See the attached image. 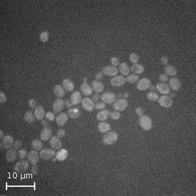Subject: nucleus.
<instances>
[{"mask_svg":"<svg viewBox=\"0 0 196 196\" xmlns=\"http://www.w3.org/2000/svg\"><path fill=\"white\" fill-rule=\"evenodd\" d=\"M6 99L7 98L5 94L1 91V92L0 93V101H1V103H4Z\"/></svg>","mask_w":196,"mask_h":196,"instance_id":"obj_52","label":"nucleus"},{"mask_svg":"<svg viewBox=\"0 0 196 196\" xmlns=\"http://www.w3.org/2000/svg\"><path fill=\"white\" fill-rule=\"evenodd\" d=\"M146 96H147V98H148V100L152 101H155L157 99H158V98H159L158 95L154 91H150V92H148V94H147Z\"/></svg>","mask_w":196,"mask_h":196,"instance_id":"obj_37","label":"nucleus"},{"mask_svg":"<svg viewBox=\"0 0 196 196\" xmlns=\"http://www.w3.org/2000/svg\"><path fill=\"white\" fill-rule=\"evenodd\" d=\"M123 96H124V98H125V99H126V98H128V97H129V93H128V92H125V93L124 94Z\"/></svg>","mask_w":196,"mask_h":196,"instance_id":"obj_57","label":"nucleus"},{"mask_svg":"<svg viewBox=\"0 0 196 196\" xmlns=\"http://www.w3.org/2000/svg\"><path fill=\"white\" fill-rule=\"evenodd\" d=\"M3 146L5 149H9L14 145V139L13 137L10 135H7L3 137L2 139Z\"/></svg>","mask_w":196,"mask_h":196,"instance_id":"obj_17","label":"nucleus"},{"mask_svg":"<svg viewBox=\"0 0 196 196\" xmlns=\"http://www.w3.org/2000/svg\"><path fill=\"white\" fill-rule=\"evenodd\" d=\"M135 113L137 114V115L140 116L143 115V114L144 113V110L143 109V108L141 107H137L135 109Z\"/></svg>","mask_w":196,"mask_h":196,"instance_id":"obj_50","label":"nucleus"},{"mask_svg":"<svg viewBox=\"0 0 196 196\" xmlns=\"http://www.w3.org/2000/svg\"><path fill=\"white\" fill-rule=\"evenodd\" d=\"M164 71L167 75L169 76H175L177 74V70L176 69L171 65H167L164 68Z\"/></svg>","mask_w":196,"mask_h":196,"instance_id":"obj_28","label":"nucleus"},{"mask_svg":"<svg viewBox=\"0 0 196 196\" xmlns=\"http://www.w3.org/2000/svg\"><path fill=\"white\" fill-rule=\"evenodd\" d=\"M126 78L122 75H118V76L114 77L110 79V84L113 86L120 87L122 86L126 83Z\"/></svg>","mask_w":196,"mask_h":196,"instance_id":"obj_10","label":"nucleus"},{"mask_svg":"<svg viewBox=\"0 0 196 196\" xmlns=\"http://www.w3.org/2000/svg\"><path fill=\"white\" fill-rule=\"evenodd\" d=\"M91 88L96 93H101L104 90V85L102 83H101L99 80H93L91 83Z\"/></svg>","mask_w":196,"mask_h":196,"instance_id":"obj_22","label":"nucleus"},{"mask_svg":"<svg viewBox=\"0 0 196 196\" xmlns=\"http://www.w3.org/2000/svg\"><path fill=\"white\" fill-rule=\"evenodd\" d=\"M111 64H112L114 66H117V65H119L120 64V60L117 57H113L110 60Z\"/></svg>","mask_w":196,"mask_h":196,"instance_id":"obj_43","label":"nucleus"},{"mask_svg":"<svg viewBox=\"0 0 196 196\" xmlns=\"http://www.w3.org/2000/svg\"><path fill=\"white\" fill-rule=\"evenodd\" d=\"M65 106H66L67 108H69V109H71L72 105H73V104H72V103L71 102V101H69V100H66L65 101Z\"/></svg>","mask_w":196,"mask_h":196,"instance_id":"obj_55","label":"nucleus"},{"mask_svg":"<svg viewBox=\"0 0 196 196\" xmlns=\"http://www.w3.org/2000/svg\"><path fill=\"white\" fill-rule=\"evenodd\" d=\"M86 80H87V78H84V81H85V82H84V83H86Z\"/></svg>","mask_w":196,"mask_h":196,"instance_id":"obj_63","label":"nucleus"},{"mask_svg":"<svg viewBox=\"0 0 196 196\" xmlns=\"http://www.w3.org/2000/svg\"><path fill=\"white\" fill-rule=\"evenodd\" d=\"M110 116L111 118L114 120H118L120 118V113L118 112V111H113L111 112L110 114Z\"/></svg>","mask_w":196,"mask_h":196,"instance_id":"obj_40","label":"nucleus"},{"mask_svg":"<svg viewBox=\"0 0 196 196\" xmlns=\"http://www.w3.org/2000/svg\"><path fill=\"white\" fill-rule=\"evenodd\" d=\"M24 118V120L27 123L31 124V123L34 122V121L35 120V115L34 114H33L32 111L28 110L25 113Z\"/></svg>","mask_w":196,"mask_h":196,"instance_id":"obj_34","label":"nucleus"},{"mask_svg":"<svg viewBox=\"0 0 196 196\" xmlns=\"http://www.w3.org/2000/svg\"><path fill=\"white\" fill-rule=\"evenodd\" d=\"M116 96L112 91H107L101 94V99L103 102L107 104L113 103L116 100Z\"/></svg>","mask_w":196,"mask_h":196,"instance_id":"obj_4","label":"nucleus"},{"mask_svg":"<svg viewBox=\"0 0 196 196\" xmlns=\"http://www.w3.org/2000/svg\"><path fill=\"white\" fill-rule=\"evenodd\" d=\"M82 101H83V97L79 91H76L72 93L71 96V102L73 105H77L82 102Z\"/></svg>","mask_w":196,"mask_h":196,"instance_id":"obj_16","label":"nucleus"},{"mask_svg":"<svg viewBox=\"0 0 196 196\" xmlns=\"http://www.w3.org/2000/svg\"><path fill=\"white\" fill-rule=\"evenodd\" d=\"M65 135V131L64 129H60L57 132V136L59 138H62Z\"/></svg>","mask_w":196,"mask_h":196,"instance_id":"obj_48","label":"nucleus"},{"mask_svg":"<svg viewBox=\"0 0 196 196\" xmlns=\"http://www.w3.org/2000/svg\"><path fill=\"white\" fill-rule=\"evenodd\" d=\"M39 153L36 151V150H31L30 152L28 153L27 156L29 162L32 165H36L39 162Z\"/></svg>","mask_w":196,"mask_h":196,"instance_id":"obj_13","label":"nucleus"},{"mask_svg":"<svg viewBox=\"0 0 196 196\" xmlns=\"http://www.w3.org/2000/svg\"><path fill=\"white\" fill-rule=\"evenodd\" d=\"M18 155L19 158H21V159H24L25 158L26 156H28V154H27V151H26V150L24 149H22V150H20L18 151Z\"/></svg>","mask_w":196,"mask_h":196,"instance_id":"obj_42","label":"nucleus"},{"mask_svg":"<svg viewBox=\"0 0 196 196\" xmlns=\"http://www.w3.org/2000/svg\"><path fill=\"white\" fill-rule=\"evenodd\" d=\"M16 156H17L16 150L15 148H9L6 153L7 161L9 162H14L16 158Z\"/></svg>","mask_w":196,"mask_h":196,"instance_id":"obj_23","label":"nucleus"},{"mask_svg":"<svg viewBox=\"0 0 196 196\" xmlns=\"http://www.w3.org/2000/svg\"><path fill=\"white\" fill-rule=\"evenodd\" d=\"M0 132H1V139H3V136H4V134H3V132L1 129V131H0Z\"/></svg>","mask_w":196,"mask_h":196,"instance_id":"obj_60","label":"nucleus"},{"mask_svg":"<svg viewBox=\"0 0 196 196\" xmlns=\"http://www.w3.org/2000/svg\"><path fill=\"white\" fill-rule=\"evenodd\" d=\"M34 115L35 118L38 120H42L43 119L45 116V110L44 107L41 105L36 107L34 112Z\"/></svg>","mask_w":196,"mask_h":196,"instance_id":"obj_19","label":"nucleus"},{"mask_svg":"<svg viewBox=\"0 0 196 196\" xmlns=\"http://www.w3.org/2000/svg\"><path fill=\"white\" fill-rule=\"evenodd\" d=\"M50 145L54 150H59L61 148L62 143L60 139L57 136H53L50 140Z\"/></svg>","mask_w":196,"mask_h":196,"instance_id":"obj_18","label":"nucleus"},{"mask_svg":"<svg viewBox=\"0 0 196 196\" xmlns=\"http://www.w3.org/2000/svg\"><path fill=\"white\" fill-rule=\"evenodd\" d=\"M62 85H63L65 90H66L67 91H71L72 90H73L75 88L73 82L71 81L70 79H67V78H65L63 80Z\"/></svg>","mask_w":196,"mask_h":196,"instance_id":"obj_25","label":"nucleus"},{"mask_svg":"<svg viewBox=\"0 0 196 196\" xmlns=\"http://www.w3.org/2000/svg\"><path fill=\"white\" fill-rule=\"evenodd\" d=\"M156 88L157 89L159 92L163 94H169L170 93V89L171 88H169V85L165 83H158L156 84Z\"/></svg>","mask_w":196,"mask_h":196,"instance_id":"obj_20","label":"nucleus"},{"mask_svg":"<svg viewBox=\"0 0 196 196\" xmlns=\"http://www.w3.org/2000/svg\"><path fill=\"white\" fill-rule=\"evenodd\" d=\"M159 79L162 83H166L167 81H168L169 77L166 74H161L159 77Z\"/></svg>","mask_w":196,"mask_h":196,"instance_id":"obj_44","label":"nucleus"},{"mask_svg":"<svg viewBox=\"0 0 196 196\" xmlns=\"http://www.w3.org/2000/svg\"><path fill=\"white\" fill-rule=\"evenodd\" d=\"M128 106V102L126 99H119L114 101L113 105L114 109L117 111H123Z\"/></svg>","mask_w":196,"mask_h":196,"instance_id":"obj_5","label":"nucleus"},{"mask_svg":"<svg viewBox=\"0 0 196 196\" xmlns=\"http://www.w3.org/2000/svg\"><path fill=\"white\" fill-rule=\"evenodd\" d=\"M56 154L55 150L51 148H45L41 150V152L39 153L41 158L45 160V161L53 159L54 157H56Z\"/></svg>","mask_w":196,"mask_h":196,"instance_id":"obj_3","label":"nucleus"},{"mask_svg":"<svg viewBox=\"0 0 196 196\" xmlns=\"http://www.w3.org/2000/svg\"><path fill=\"white\" fill-rule=\"evenodd\" d=\"M131 70L133 73H135V74H141L145 71V67L141 64H135L132 65V67H131Z\"/></svg>","mask_w":196,"mask_h":196,"instance_id":"obj_31","label":"nucleus"},{"mask_svg":"<svg viewBox=\"0 0 196 196\" xmlns=\"http://www.w3.org/2000/svg\"><path fill=\"white\" fill-rule=\"evenodd\" d=\"M22 143L20 141V140H16V141L15 142L14 145H13V146H14V148L16 150H18L22 147Z\"/></svg>","mask_w":196,"mask_h":196,"instance_id":"obj_47","label":"nucleus"},{"mask_svg":"<svg viewBox=\"0 0 196 196\" xmlns=\"http://www.w3.org/2000/svg\"><path fill=\"white\" fill-rule=\"evenodd\" d=\"M65 101L63 99L59 98V99H56L53 104V106H52V110L54 111V113L57 114L58 113H60L64 109L65 105Z\"/></svg>","mask_w":196,"mask_h":196,"instance_id":"obj_8","label":"nucleus"},{"mask_svg":"<svg viewBox=\"0 0 196 196\" xmlns=\"http://www.w3.org/2000/svg\"><path fill=\"white\" fill-rule=\"evenodd\" d=\"M129 60L132 62L133 64H135L139 60V56L138 54H137L135 53H132L129 56Z\"/></svg>","mask_w":196,"mask_h":196,"instance_id":"obj_39","label":"nucleus"},{"mask_svg":"<svg viewBox=\"0 0 196 196\" xmlns=\"http://www.w3.org/2000/svg\"><path fill=\"white\" fill-rule=\"evenodd\" d=\"M160 61H161V64L162 65H167V64H168V58L165 56H163L161 59H160Z\"/></svg>","mask_w":196,"mask_h":196,"instance_id":"obj_49","label":"nucleus"},{"mask_svg":"<svg viewBox=\"0 0 196 196\" xmlns=\"http://www.w3.org/2000/svg\"><path fill=\"white\" fill-rule=\"evenodd\" d=\"M126 80L130 84H135L139 80V77L135 74H131L126 77Z\"/></svg>","mask_w":196,"mask_h":196,"instance_id":"obj_35","label":"nucleus"},{"mask_svg":"<svg viewBox=\"0 0 196 196\" xmlns=\"http://www.w3.org/2000/svg\"><path fill=\"white\" fill-rule=\"evenodd\" d=\"M158 103L163 107L169 108L173 105V101L172 98L169 96H163L158 98Z\"/></svg>","mask_w":196,"mask_h":196,"instance_id":"obj_7","label":"nucleus"},{"mask_svg":"<svg viewBox=\"0 0 196 196\" xmlns=\"http://www.w3.org/2000/svg\"><path fill=\"white\" fill-rule=\"evenodd\" d=\"M67 156H68L67 150L65 149H61L58 151L56 154V158L58 161L62 162L67 158Z\"/></svg>","mask_w":196,"mask_h":196,"instance_id":"obj_30","label":"nucleus"},{"mask_svg":"<svg viewBox=\"0 0 196 196\" xmlns=\"http://www.w3.org/2000/svg\"><path fill=\"white\" fill-rule=\"evenodd\" d=\"M149 88H150V90H152V91L156 90V87L154 86H150Z\"/></svg>","mask_w":196,"mask_h":196,"instance_id":"obj_59","label":"nucleus"},{"mask_svg":"<svg viewBox=\"0 0 196 196\" xmlns=\"http://www.w3.org/2000/svg\"><path fill=\"white\" fill-rule=\"evenodd\" d=\"M118 69L114 65H106L102 69V73L107 76L114 77L117 75Z\"/></svg>","mask_w":196,"mask_h":196,"instance_id":"obj_9","label":"nucleus"},{"mask_svg":"<svg viewBox=\"0 0 196 196\" xmlns=\"http://www.w3.org/2000/svg\"><path fill=\"white\" fill-rule=\"evenodd\" d=\"M67 114L72 119H76L80 115V111L77 108H71L67 111Z\"/></svg>","mask_w":196,"mask_h":196,"instance_id":"obj_27","label":"nucleus"},{"mask_svg":"<svg viewBox=\"0 0 196 196\" xmlns=\"http://www.w3.org/2000/svg\"><path fill=\"white\" fill-rule=\"evenodd\" d=\"M182 83L179 78L176 77L171 78L169 80V88H171L173 90L178 91L181 88Z\"/></svg>","mask_w":196,"mask_h":196,"instance_id":"obj_15","label":"nucleus"},{"mask_svg":"<svg viewBox=\"0 0 196 196\" xmlns=\"http://www.w3.org/2000/svg\"><path fill=\"white\" fill-rule=\"evenodd\" d=\"M139 124L140 126L145 131H149L152 127V119L146 115H142L139 117Z\"/></svg>","mask_w":196,"mask_h":196,"instance_id":"obj_2","label":"nucleus"},{"mask_svg":"<svg viewBox=\"0 0 196 196\" xmlns=\"http://www.w3.org/2000/svg\"><path fill=\"white\" fill-rule=\"evenodd\" d=\"M68 121V116L65 113H61L56 117V123L58 126H63Z\"/></svg>","mask_w":196,"mask_h":196,"instance_id":"obj_21","label":"nucleus"},{"mask_svg":"<svg viewBox=\"0 0 196 196\" xmlns=\"http://www.w3.org/2000/svg\"><path fill=\"white\" fill-rule=\"evenodd\" d=\"M29 168V163L25 160H22V161L18 162L15 165L14 169L15 171L18 173H24L26 172Z\"/></svg>","mask_w":196,"mask_h":196,"instance_id":"obj_11","label":"nucleus"},{"mask_svg":"<svg viewBox=\"0 0 196 196\" xmlns=\"http://www.w3.org/2000/svg\"><path fill=\"white\" fill-rule=\"evenodd\" d=\"M42 125L45 126V127H47L48 125V121L46 120H42Z\"/></svg>","mask_w":196,"mask_h":196,"instance_id":"obj_56","label":"nucleus"},{"mask_svg":"<svg viewBox=\"0 0 196 196\" xmlns=\"http://www.w3.org/2000/svg\"><path fill=\"white\" fill-rule=\"evenodd\" d=\"M110 113L109 110L103 109L98 113L97 114V119L101 122H103V121L107 120L108 117L110 116Z\"/></svg>","mask_w":196,"mask_h":196,"instance_id":"obj_24","label":"nucleus"},{"mask_svg":"<svg viewBox=\"0 0 196 196\" xmlns=\"http://www.w3.org/2000/svg\"><path fill=\"white\" fill-rule=\"evenodd\" d=\"M121 96H122V94H119L118 95V97H121Z\"/></svg>","mask_w":196,"mask_h":196,"instance_id":"obj_61","label":"nucleus"},{"mask_svg":"<svg viewBox=\"0 0 196 196\" xmlns=\"http://www.w3.org/2000/svg\"><path fill=\"white\" fill-rule=\"evenodd\" d=\"M31 145L33 148L35 150H41L42 148V146H43L42 142L38 139H36L33 140L31 143Z\"/></svg>","mask_w":196,"mask_h":196,"instance_id":"obj_36","label":"nucleus"},{"mask_svg":"<svg viewBox=\"0 0 196 196\" xmlns=\"http://www.w3.org/2000/svg\"><path fill=\"white\" fill-rule=\"evenodd\" d=\"M150 86H151V82L148 78H143L138 81L137 84V88L139 90L144 91L148 89Z\"/></svg>","mask_w":196,"mask_h":196,"instance_id":"obj_6","label":"nucleus"},{"mask_svg":"<svg viewBox=\"0 0 196 196\" xmlns=\"http://www.w3.org/2000/svg\"><path fill=\"white\" fill-rule=\"evenodd\" d=\"M81 91L84 96H90L92 94V88L86 83H84L80 86Z\"/></svg>","mask_w":196,"mask_h":196,"instance_id":"obj_26","label":"nucleus"},{"mask_svg":"<svg viewBox=\"0 0 196 196\" xmlns=\"http://www.w3.org/2000/svg\"><path fill=\"white\" fill-rule=\"evenodd\" d=\"M106 107V104L104 102H99L95 105V109L96 110H103Z\"/></svg>","mask_w":196,"mask_h":196,"instance_id":"obj_41","label":"nucleus"},{"mask_svg":"<svg viewBox=\"0 0 196 196\" xmlns=\"http://www.w3.org/2000/svg\"><path fill=\"white\" fill-rule=\"evenodd\" d=\"M54 92L56 96L58 97H63L65 94V89L64 88V87L59 84L56 85V86H54Z\"/></svg>","mask_w":196,"mask_h":196,"instance_id":"obj_29","label":"nucleus"},{"mask_svg":"<svg viewBox=\"0 0 196 196\" xmlns=\"http://www.w3.org/2000/svg\"><path fill=\"white\" fill-rule=\"evenodd\" d=\"M82 106L84 109L87 111H92L95 107V105L94 103V101L91 100L90 98L85 97L82 101Z\"/></svg>","mask_w":196,"mask_h":196,"instance_id":"obj_12","label":"nucleus"},{"mask_svg":"<svg viewBox=\"0 0 196 196\" xmlns=\"http://www.w3.org/2000/svg\"><path fill=\"white\" fill-rule=\"evenodd\" d=\"M52 135V131L50 127H45L43 129L41 130V133H40V137L41 139L43 141H46L50 139Z\"/></svg>","mask_w":196,"mask_h":196,"instance_id":"obj_14","label":"nucleus"},{"mask_svg":"<svg viewBox=\"0 0 196 196\" xmlns=\"http://www.w3.org/2000/svg\"><path fill=\"white\" fill-rule=\"evenodd\" d=\"M31 173H32L33 175H37L38 173V171H39L38 167L36 165H34V166H33L31 167Z\"/></svg>","mask_w":196,"mask_h":196,"instance_id":"obj_51","label":"nucleus"},{"mask_svg":"<svg viewBox=\"0 0 196 196\" xmlns=\"http://www.w3.org/2000/svg\"><path fill=\"white\" fill-rule=\"evenodd\" d=\"M28 104H29V105L31 107H32V108H35V107H37V101H35V99H29V101H28Z\"/></svg>","mask_w":196,"mask_h":196,"instance_id":"obj_46","label":"nucleus"},{"mask_svg":"<svg viewBox=\"0 0 196 196\" xmlns=\"http://www.w3.org/2000/svg\"><path fill=\"white\" fill-rule=\"evenodd\" d=\"M99 95L98 93H96V94H95L94 96H93V97H92V101H94V102H97L98 101H99Z\"/></svg>","mask_w":196,"mask_h":196,"instance_id":"obj_53","label":"nucleus"},{"mask_svg":"<svg viewBox=\"0 0 196 196\" xmlns=\"http://www.w3.org/2000/svg\"><path fill=\"white\" fill-rule=\"evenodd\" d=\"M39 39L42 42H46L49 39V34L47 31H45L42 32L39 35Z\"/></svg>","mask_w":196,"mask_h":196,"instance_id":"obj_38","label":"nucleus"},{"mask_svg":"<svg viewBox=\"0 0 196 196\" xmlns=\"http://www.w3.org/2000/svg\"><path fill=\"white\" fill-rule=\"evenodd\" d=\"M46 118H47L49 121H54V114L51 112H47L46 113Z\"/></svg>","mask_w":196,"mask_h":196,"instance_id":"obj_45","label":"nucleus"},{"mask_svg":"<svg viewBox=\"0 0 196 196\" xmlns=\"http://www.w3.org/2000/svg\"><path fill=\"white\" fill-rule=\"evenodd\" d=\"M103 73L102 72H99V73H98L96 75V77H95V78H96V79L97 80H99L101 79H102V78H103Z\"/></svg>","mask_w":196,"mask_h":196,"instance_id":"obj_54","label":"nucleus"},{"mask_svg":"<svg viewBox=\"0 0 196 196\" xmlns=\"http://www.w3.org/2000/svg\"><path fill=\"white\" fill-rule=\"evenodd\" d=\"M97 128L101 133H107L110 130V126L109 124L102 122L98 124Z\"/></svg>","mask_w":196,"mask_h":196,"instance_id":"obj_32","label":"nucleus"},{"mask_svg":"<svg viewBox=\"0 0 196 196\" xmlns=\"http://www.w3.org/2000/svg\"><path fill=\"white\" fill-rule=\"evenodd\" d=\"M176 96V94L174 92H170L169 93V97L171 98H174Z\"/></svg>","mask_w":196,"mask_h":196,"instance_id":"obj_58","label":"nucleus"},{"mask_svg":"<svg viewBox=\"0 0 196 196\" xmlns=\"http://www.w3.org/2000/svg\"><path fill=\"white\" fill-rule=\"evenodd\" d=\"M118 134L114 132V131H110V132H107L103 136V142L104 144L107 145H111L115 143L118 140Z\"/></svg>","mask_w":196,"mask_h":196,"instance_id":"obj_1","label":"nucleus"},{"mask_svg":"<svg viewBox=\"0 0 196 196\" xmlns=\"http://www.w3.org/2000/svg\"><path fill=\"white\" fill-rule=\"evenodd\" d=\"M119 71L123 75H127L129 73V65L125 63V62L121 63L119 65Z\"/></svg>","mask_w":196,"mask_h":196,"instance_id":"obj_33","label":"nucleus"},{"mask_svg":"<svg viewBox=\"0 0 196 196\" xmlns=\"http://www.w3.org/2000/svg\"><path fill=\"white\" fill-rule=\"evenodd\" d=\"M56 159H57L56 158H53V159H52V160H53V162H55Z\"/></svg>","mask_w":196,"mask_h":196,"instance_id":"obj_62","label":"nucleus"}]
</instances>
